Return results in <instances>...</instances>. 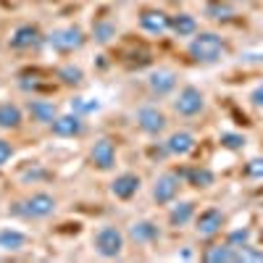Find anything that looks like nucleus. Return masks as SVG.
Wrapping results in <instances>:
<instances>
[{
  "label": "nucleus",
  "instance_id": "7c9ffc66",
  "mask_svg": "<svg viewBox=\"0 0 263 263\" xmlns=\"http://www.w3.org/2000/svg\"><path fill=\"white\" fill-rule=\"evenodd\" d=\"M16 156V147L13 142H8L6 137H0V168H3L6 163H11V158Z\"/></svg>",
  "mask_w": 263,
  "mask_h": 263
},
{
  "label": "nucleus",
  "instance_id": "4468645a",
  "mask_svg": "<svg viewBox=\"0 0 263 263\" xmlns=\"http://www.w3.org/2000/svg\"><path fill=\"white\" fill-rule=\"evenodd\" d=\"M42 42H45V37L37 29V24H18L8 40V45L13 50H32V48H40Z\"/></svg>",
  "mask_w": 263,
  "mask_h": 263
},
{
  "label": "nucleus",
  "instance_id": "bb28decb",
  "mask_svg": "<svg viewBox=\"0 0 263 263\" xmlns=\"http://www.w3.org/2000/svg\"><path fill=\"white\" fill-rule=\"evenodd\" d=\"M71 111L79 114V116H87V114L100 111V103L98 100H87V98H74L71 100Z\"/></svg>",
  "mask_w": 263,
  "mask_h": 263
},
{
  "label": "nucleus",
  "instance_id": "9d476101",
  "mask_svg": "<svg viewBox=\"0 0 263 263\" xmlns=\"http://www.w3.org/2000/svg\"><path fill=\"white\" fill-rule=\"evenodd\" d=\"M177 84H179V74L174 71V69H153L147 74V90L153 98H166L171 95L174 90H177Z\"/></svg>",
  "mask_w": 263,
  "mask_h": 263
},
{
  "label": "nucleus",
  "instance_id": "7ed1b4c3",
  "mask_svg": "<svg viewBox=\"0 0 263 263\" xmlns=\"http://www.w3.org/2000/svg\"><path fill=\"white\" fill-rule=\"evenodd\" d=\"M92 248L100 258L105 260H114L124 255L126 248V234L116 227V224H103L95 234H92Z\"/></svg>",
  "mask_w": 263,
  "mask_h": 263
},
{
  "label": "nucleus",
  "instance_id": "cd10ccee",
  "mask_svg": "<svg viewBox=\"0 0 263 263\" xmlns=\"http://www.w3.org/2000/svg\"><path fill=\"white\" fill-rule=\"evenodd\" d=\"M245 177L253 179V182H263V156L250 158V161L245 163Z\"/></svg>",
  "mask_w": 263,
  "mask_h": 263
},
{
  "label": "nucleus",
  "instance_id": "393cba45",
  "mask_svg": "<svg viewBox=\"0 0 263 263\" xmlns=\"http://www.w3.org/2000/svg\"><path fill=\"white\" fill-rule=\"evenodd\" d=\"M92 37H95V42H100V45H108V42L116 37V24H114V21H105V18L95 21Z\"/></svg>",
  "mask_w": 263,
  "mask_h": 263
},
{
  "label": "nucleus",
  "instance_id": "a878e982",
  "mask_svg": "<svg viewBox=\"0 0 263 263\" xmlns=\"http://www.w3.org/2000/svg\"><path fill=\"white\" fill-rule=\"evenodd\" d=\"M218 142H221V147L237 153V150H242V147L248 145V137H245V135H239V132H221Z\"/></svg>",
  "mask_w": 263,
  "mask_h": 263
},
{
  "label": "nucleus",
  "instance_id": "5701e85b",
  "mask_svg": "<svg viewBox=\"0 0 263 263\" xmlns=\"http://www.w3.org/2000/svg\"><path fill=\"white\" fill-rule=\"evenodd\" d=\"M171 32L177 37H192L197 32V18L192 13H177L171 16Z\"/></svg>",
  "mask_w": 263,
  "mask_h": 263
},
{
  "label": "nucleus",
  "instance_id": "6ab92c4d",
  "mask_svg": "<svg viewBox=\"0 0 263 263\" xmlns=\"http://www.w3.org/2000/svg\"><path fill=\"white\" fill-rule=\"evenodd\" d=\"M24 124V108L11 103V100H0V129L3 132H16Z\"/></svg>",
  "mask_w": 263,
  "mask_h": 263
},
{
  "label": "nucleus",
  "instance_id": "9b49d317",
  "mask_svg": "<svg viewBox=\"0 0 263 263\" xmlns=\"http://www.w3.org/2000/svg\"><path fill=\"white\" fill-rule=\"evenodd\" d=\"M163 237L161 227L156 221H150V218H140V221H132L129 229H126V239H132L135 245L145 248V245H156L158 239Z\"/></svg>",
  "mask_w": 263,
  "mask_h": 263
},
{
  "label": "nucleus",
  "instance_id": "39448f33",
  "mask_svg": "<svg viewBox=\"0 0 263 263\" xmlns=\"http://www.w3.org/2000/svg\"><path fill=\"white\" fill-rule=\"evenodd\" d=\"M182 171H163L156 177V182H153L150 187V197L156 205H171L174 200H177V195L182 190Z\"/></svg>",
  "mask_w": 263,
  "mask_h": 263
},
{
  "label": "nucleus",
  "instance_id": "f03ea898",
  "mask_svg": "<svg viewBox=\"0 0 263 263\" xmlns=\"http://www.w3.org/2000/svg\"><path fill=\"white\" fill-rule=\"evenodd\" d=\"M55 211H58V200L50 192H32L24 200L13 203L8 213L24 218V221H42V218H50Z\"/></svg>",
  "mask_w": 263,
  "mask_h": 263
},
{
  "label": "nucleus",
  "instance_id": "b1692460",
  "mask_svg": "<svg viewBox=\"0 0 263 263\" xmlns=\"http://www.w3.org/2000/svg\"><path fill=\"white\" fill-rule=\"evenodd\" d=\"M55 77H58V82H61L63 87H79V84L84 82V71H82V66H74V63L61 66V69L55 71Z\"/></svg>",
  "mask_w": 263,
  "mask_h": 263
},
{
  "label": "nucleus",
  "instance_id": "f3484780",
  "mask_svg": "<svg viewBox=\"0 0 263 263\" xmlns=\"http://www.w3.org/2000/svg\"><path fill=\"white\" fill-rule=\"evenodd\" d=\"M195 213H197V203L195 200H174L171 211H168V227L171 229H184L190 221H195Z\"/></svg>",
  "mask_w": 263,
  "mask_h": 263
},
{
  "label": "nucleus",
  "instance_id": "0eeeda50",
  "mask_svg": "<svg viewBox=\"0 0 263 263\" xmlns=\"http://www.w3.org/2000/svg\"><path fill=\"white\" fill-rule=\"evenodd\" d=\"M135 124H137V129L142 132V135L161 137L163 132L168 129V116L161 111L158 105H142V108H137V114H135Z\"/></svg>",
  "mask_w": 263,
  "mask_h": 263
},
{
  "label": "nucleus",
  "instance_id": "c85d7f7f",
  "mask_svg": "<svg viewBox=\"0 0 263 263\" xmlns=\"http://www.w3.org/2000/svg\"><path fill=\"white\" fill-rule=\"evenodd\" d=\"M250 229H237V232H229V237H227V242L232 245V248H245V245H250Z\"/></svg>",
  "mask_w": 263,
  "mask_h": 263
},
{
  "label": "nucleus",
  "instance_id": "aec40b11",
  "mask_svg": "<svg viewBox=\"0 0 263 263\" xmlns=\"http://www.w3.org/2000/svg\"><path fill=\"white\" fill-rule=\"evenodd\" d=\"M182 179L195 187V190H208L216 184V174L208 168V166H192V168H184L182 171Z\"/></svg>",
  "mask_w": 263,
  "mask_h": 263
},
{
  "label": "nucleus",
  "instance_id": "4be33fe9",
  "mask_svg": "<svg viewBox=\"0 0 263 263\" xmlns=\"http://www.w3.org/2000/svg\"><path fill=\"white\" fill-rule=\"evenodd\" d=\"M203 260H208V263H239V250L232 248L229 242H224V245H211V248H205Z\"/></svg>",
  "mask_w": 263,
  "mask_h": 263
},
{
  "label": "nucleus",
  "instance_id": "473e14b6",
  "mask_svg": "<svg viewBox=\"0 0 263 263\" xmlns=\"http://www.w3.org/2000/svg\"><path fill=\"white\" fill-rule=\"evenodd\" d=\"M250 58H253V61H263V55H250Z\"/></svg>",
  "mask_w": 263,
  "mask_h": 263
},
{
  "label": "nucleus",
  "instance_id": "1a4fd4ad",
  "mask_svg": "<svg viewBox=\"0 0 263 263\" xmlns=\"http://www.w3.org/2000/svg\"><path fill=\"white\" fill-rule=\"evenodd\" d=\"M90 163H92V168H98L103 174L116 168V145L111 137H98L90 145Z\"/></svg>",
  "mask_w": 263,
  "mask_h": 263
},
{
  "label": "nucleus",
  "instance_id": "f257e3e1",
  "mask_svg": "<svg viewBox=\"0 0 263 263\" xmlns=\"http://www.w3.org/2000/svg\"><path fill=\"white\" fill-rule=\"evenodd\" d=\"M187 53L197 63H216L227 55V42L216 32H195L187 45Z\"/></svg>",
  "mask_w": 263,
  "mask_h": 263
},
{
  "label": "nucleus",
  "instance_id": "2f4dec72",
  "mask_svg": "<svg viewBox=\"0 0 263 263\" xmlns=\"http://www.w3.org/2000/svg\"><path fill=\"white\" fill-rule=\"evenodd\" d=\"M248 100H250V105H253V108H263V82H260V84L255 87V90L250 92V98H248Z\"/></svg>",
  "mask_w": 263,
  "mask_h": 263
},
{
  "label": "nucleus",
  "instance_id": "f8f14e48",
  "mask_svg": "<svg viewBox=\"0 0 263 263\" xmlns=\"http://www.w3.org/2000/svg\"><path fill=\"white\" fill-rule=\"evenodd\" d=\"M50 132L55 137H63V140H69V137H82L84 132H87V124H84V116L79 114H58V119L50 124Z\"/></svg>",
  "mask_w": 263,
  "mask_h": 263
},
{
  "label": "nucleus",
  "instance_id": "412c9836",
  "mask_svg": "<svg viewBox=\"0 0 263 263\" xmlns=\"http://www.w3.org/2000/svg\"><path fill=\"white\" fill-rule=\"evenodd\" d=\"M27 242L29 237L21 229H11V227L0 229V253H21L27 248Z\"/></svg>",
  "mask_w": 263,
  "mask_h": 263
},
{
  "label": "nucleus",
  "instance_id": "6e6552de",
  "mask_svg": "<svg viewBox=\"0 0 263 263\" xmlns=\"http://www.w3.org/2000/svg\"><path fill=\"white\" fill-rule=\"evenodd\" d=\"M227 224V213L221 208H203L200 213H195V232L197 237H203V239H213L216 234H221Z\"/></svg>",
  "mask_w": 263,
  "mask_h": 263
},
{
  "label": "nucleus",
  "instance_id": "2eb2a0df",
  "mask_svg": "<svg viewBox=\"0 0 263 263\" xmlns=\"http://www.w3.org/2000/svg\"><path fill=\"white\" fill-rule=\"evenodd\" d=\"M140 187H142V177L135 171H124L108 184V190H111V195L116 200H132V197L140 192Z\"/></svg>",
  "mask_w": 263,
  "mask_h": 263
},
{
  "label": "nucleus",
  "instance_id": "423d86ee",
  "mask_svg": "<svg viewBox=\"0 0 263 263\" xmlns=\"http://www.w3.org/2000/svg\"><path fill=\"white\" fill-rule=\"evenodd\" d=\"M84 42H87V37H84L82 27H77V24L53 29V32L45 37V45L53 48L55 53H74V50H79V48L84 45Z\"/></svg>",
  "mask_w": 263,
  "mask_h": 263
},
{
  "label": "nucleus",
  "instance_id": "dca6fc26",
  "mask_svg": "<svg viewBox=\"0 0 263 263\" xmlns=\"http://www.w3.org/2000/svg\"><path fill=\"white\" fill-rule=\"evenodd\" d=\"M140 27L147 34L161 37V34H166L171 29V16L166 11H161V8H145V11H140Z\"/></svg>",
  "mask_w": 263,
  "mask_h": 263
},
{
  "label": "nucleus",
  "instance_id": "ddd939ff",
  "mask_svg": "<svg viewBox=\"0 0 263 263\" xmlns=\"http://www.w3.org/2000/svg\"><path fill=\"white\" fill-rule=\"evenodd\" d=\"M163 147L174 158H187L190 153L197 147V137L192 135V132H187V129H177V132H171V135L166 137Z\"/></svg>",
  "mask_w": 263,
  "mask_h": 263
},
{
  "label": "nucleus",
  "instance_id": "c756f323",
  "mask_svg": "<svg viewBox=\"0 0 263 263\" xmlns=\"http://www.w3.org/2000/svg\"><path fill=\"white\" fill-rule=\"evenodd\" d=\"M208 16L216 21H224V18L234 16V8H229L227 3H208Z\"/></svg>",
  "mask_w": 263,
  "mask_h": 263
},
{
  "label": "nucleus",
  "instance_id": "20e7f679",
  "mask_svg": "<svg viewBox=\"0 0 263 263\" xmlns=\"http://www.w3.org/2000/svg\"><path fill=\"white\" fill-rule=\"evenodd\" d=\"M205 92L200 90V87H195V84H184L182 90L174 95L171 100V108H174V114L182 116V119H195V116H200L205 111Z\"/></svg>",
  "mask_w": 263,
  "mask_h": 263
},
{
  "label": "nucleus",
  "instance_id": "a211bd4d",
  "mask_svg": "<svg viewBox=\"0 0 263 263\" xmlns=\"http://www.w3.org/2000/svg\"><path fill=\"white\" fill-rule=\"evenodd\" d=\"M27 111H29L32 121L40 124V126H50V124L58 119V105H55V100H29Z\"/></svg>",
  "mask_w": 263,
  "mask_h": 263
}]
</instances>
